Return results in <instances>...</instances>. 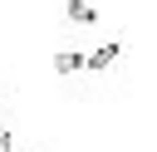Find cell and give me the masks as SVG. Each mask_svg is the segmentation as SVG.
I'll return each instance as SVG.
<instances>
[{
  "label": "cell",
  "mask_w": 157,
  "mask_h": 152,
  "mask_svg": "<svg viewBox=\"0 0 157 152\" xmlns=\"http://www.w3.org/2000/svg\"><path fill=\"white\" fill-rule=\"evenodd\" d=\"M0 152H15V147H10V137H5V132H0Z\"/></svg>",
  "instance_id": "6da1fadb"
}]
</instances>
